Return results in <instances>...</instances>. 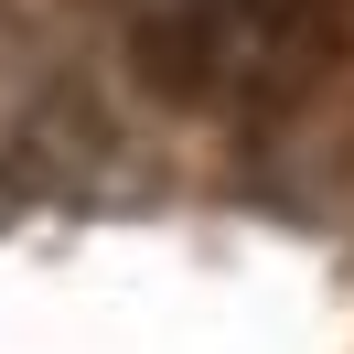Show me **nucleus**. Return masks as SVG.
Masks as SVG:
<instances>
[{"label":"nucleus","mask_w":354,"mask_h":354,"mask_svg":"<svg viewBox=\"0 0 354 354\" xmlns=\"http://www.w3.org/2000/svg\"><path fill=\"white\" fill-rule=\"evenodd\" d=\"M301 22L311 0H140V75L172 86L183 108H204L236 75H258Z\"/></svg>","instance_id":"1"}]
</instances>
